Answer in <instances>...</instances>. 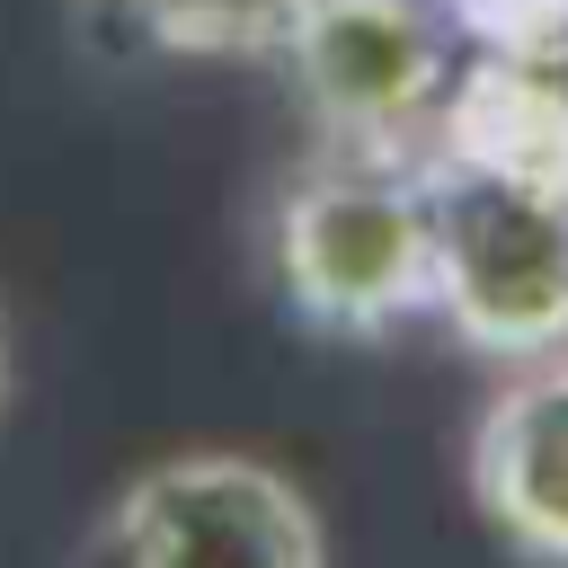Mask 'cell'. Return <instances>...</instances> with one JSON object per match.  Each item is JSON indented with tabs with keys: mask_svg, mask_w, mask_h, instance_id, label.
Here are the masks:
<instances>
[{
	"mask_svg": "<svg viewBox=\"0 0 568 568\" xmlns=\"http://www.w3.org/2000/svg\"><path fill=\"white\" fill-rule=\"evenodd\" d=\"M284 71L320 142L417 151L462 80V36L435 0H311L284 36Z\"/></svg>",
	"mask_w": 568,
	"mask_h": 568,
	"instance_id": "3957f363",
	"label": "cell"
},
{
	"mask_svg": "<svg viewBox=\"0 0 568 568\" xmlns=\"http://www.w3.org/2000/svg\"><path fill=\"white\" fill-rule=\"evenodd\" d=\"M0 390H9V328H0Z\"/></svg>",
	"mask_w": 568,
	"mask_h": 568,
	"instance_id": "52a82bcc",
	"label": "cell"
},
{
	"mask_svg": "<svg viewBox=\"0 0 568 568\" xmlns=\"http://www.w3.org/2000/svg\"><path fill=\"white\" fill-rule=\"evenodd\" d=\"M275 284L328 337H382L435 293L426 240V169L417 151L373 142H311L275 186Z\"/></svg>",
	"mask_w": 568,
	"mask_h": 568,
	"instance_id": "7a4b0ae2",
	"label": "cell"
},
{
	"mask_svg": "<svg viewBox=\"0 0 568 568\" xmlns=\"http://www.w3.org/2000/svg\"><path fill=\"white\" fill-rule=\"evenodd\" d=\"M470 497L515 559L568 568V346L515 355L506 382L479 399Z\"/></svg>",
	"mask_w": 568,
	"mask_h": 568,
	"instance_id": "5b68a950",
	"label": "cell"
},
{
	"mask_svg": "<svg viewBox=\"0 0 568 568\" xmlns=\"http://www.w3.org/2000/svg\"><path fill=\"white\" fill-rule=\"evenodd\" d=\"M80 27H98L124 53H178V62H257L284 53L311 0H71Z\"/></svg>",
	"mask_w": 568,
	"mask_h": 568,
	"instance_id": "8992f818",
	"label": "cell"
},
{
	"mask_svg": "<svg viewBox=\"0 0 568 568\" xmlns=\"http://www.w3.org/2000/svg\"><path fill=\"white\" fill-rule=\"evenodd\" d=\"M426 169V240L444 328L470 355L568 346V89L532 53H488L453 80Z\"/></svg>",
	"mask_w": 568,
	"mask_h": 568,
	"instance_id": "6da1fadb",
	"label": "cell"
},
{
	"mask_svg": "<svg viewBox=\"0 0 568 568\" xmlns=\"http://www.w3.org/2000/svg\"><path fill=\"white\" fill-rule=\"evenodd\" d=\"M106 568H328V532L275 462L169 453L115 488Z\"/></svg>",
	"mask_w": 568,
	"mask_h": 568,
	"instance_id": "277c9868",
	"label": "cell"
}]
</instances>
